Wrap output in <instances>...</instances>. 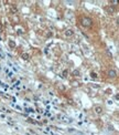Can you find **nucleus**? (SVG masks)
<instances>
[{"instance_id": "1", "label": "nucleus", "mask_w": 119, "mask_h": 135, "mask_svg": "<svg viewBox=\"0 0 119 135\" xmlns=\"http://www.w3.org/2000/svg\"><path fill=\"white\" fill-rule=\"evenodd\" d=\"M80 23H81L82 27L86 28V29H89V28L93 27L94 21H93V19L91 17H86V16H84V17H82L80 19Z\"/></svg>"}, {"instance_id": "2", "label": "nucleus", "mask_w": 119, "mask_h": 135, "mask_svg": "<svg viewBox=\"0 0 119 135\" xmlns=\"http://www.w3.org/2000/svg\"><path fill=\"white\" fill-rule=\"evenodd\" d=\"M106 75H107L108 79L114 80L118 76V72H117V70H115V69H109V70L107 71V73H106Z\"/></svg>"}, {"instance_id": "3", "label": "nucleus", "mask_w": 119, "mask_h": 135, "mask_svg": "<svg viewBox=\"0 0 119 135\" xmlns=\"http://www.w3.org/2000/svg\"><path fill=\"white\" fill-rule=\"evenodd\" d=\"M93 110H94V113H95L96 115H101V114H104V106H101V105H95Z\"/></svg>"}, {"instance_id": "4", "label": "nucleus", "mask_w": 119, "mask_h": 135, "mask_svg": "<svg viewBox=\"0 0 119 135\" xmlns=\"http://www.w3.org/2000/svg\"><path fill=\"white\" fill-rule=\"evenodd\" d=\"M105 11L107 12V13H109V15H114L115 12H116V9H115V7L108 5V6L105 7Z\"/></svg>"}, {"instance_id": "5", "label": "nucleus", "mask_w": 119, "mask_h": 135, "mask_svg": "<svg viewBox=\"0 0 119 135\" xmlns=\"http://www.w3.org/2000/svg\"><path fill=\"white\" fill-rule=\"evenodd\" d=\"M64 35L66 37V38H72V37L74 35V30L71 29V28H68V29H66L64 31Z\"/></svg>"}, {"instance_id": "6", "label": "nucleus", "mask_w": 119, "mask_h": 135, "mask_svg": "<svg viewBox=\"0 0 119 135\" xmlns=\"http://www.w3.org/2000/svg\"><path fill=\"white\" fill-rule=\"evenodd\" d=\"M109 3H110V6L116 7V6H118V5H119V0H110Z\"/></svg>"}, {"instance_id": "7", "label": "nucleus", "mask_w": 119, "mask_h": 135, "mask_svg": "<svg viewBox=\"0 0 119 135\" xmlns=\"http://www.w3.org/2000/svg\"><path fill=\"white\" fill-rule=\"evenodd\" d=\"M11 12H12L13 15H17V13H18V9H17V7H15L14 5L11 6Z\"/></svg>"}, {"instance_id": "8", "label": "nucleus", "mask_w": 119, "mask_h": 135, "mask_svg": "<svg viewBox=\"0 0 119 135\" xmlns=\"http://www.w3.org/2000/svg\"><path fill=\"white\" fill-rule=\"evenodd\" d=\"M72 75H73V76H80V75H81L80 70H74V71L72 72Z\"/></svg>"}, {"instance_id": "9", "label": "nucleus", "mask_w": 119, "mask_h": 135, "mask_svg": "<svg viewBox=\"0 0 119 135\" xmlns=\"http://www.w3.org/2000/svg\"><path fill=\"white\" fill-rule=\"evenodd\" d=\"M21 56H22V59H23V60H26V61L30 59V54H29V53H23V54H22Z\"/></svg>"}, {"instance_id": "10", "label": "nucleus", "mask_w": 119, "mask_h": 135, "mask_svg": "<svg viewBox=\"0 0 119 135\" xmlns=\"http://www.w3.org/2000/svg\"><path fill=\"white\" fill-rule=\"evenodd\" d=\"M9 47H10L11 49L15 48V42L13 41V40H9Z\"/></svg>"}, {"instance_id": "11", "label": "nucleus", "mask_w": 119, "mask_h": 135, "mask_svg": "<svg viewBox=\"0 0 119 135\" xmlns=\"http://www.w3.org/2000/svg\"><path fill=\"white\" fill-rule=\"evenodd\" d=\"M13 21H14V23H19V22H20V19H19L18 16L13 15Z\"/></svg>"}, {"instance_id": "12", "label": "nucleus", "mask_w": 119, "mask_h": 135, "mask_svg": "<svg viewBox=\"0 0 119 135\" xmlns=\"http://www.w3.org/2000/svg\"><path fill=\"white\" fill-rule=\"evenodd\" d=\"M91 77H92V79H97V77H98V75H97V73L96 72H91Z\"/></svg>"}, {"instance_id": "13", "label": "nucleus", "mask_w": 119, "mask_h": 135, "mask_svg": "<svg viewBox=\"0 0 119 135\" xmlns=\"http://www.w3.org/2000/svg\"><path fill=\"white\" fill-rule=\"evenodd\" d=\"M67 74H68V71H67V70H64V71H63V73H62V75H63L64 77H66V76H67Z\"/></svg>"}, {"instance_id": "14", "label": "nucleus", "mask_w": 119, "mask_h": 135, "mask_svg": "<svg viewBox=\"0 0 119 135\" xmlns=\"http://www.w3.org/2000/svg\"><path fill=\"white\" fill-rule=\"evenodd\" d=\"M116 97H117V99L119 100V94H118V95H116Z\"/></svg>"}, {"instance_id": "15", "label": "nucleus", "mask_w": 119, "mask_h": 135, "mask_svg": "<svg viewBox=\"0 0 119 135\" xmlns=\"http://www.w3.org/2000/svg\"><path fill=\"white\" fill-rule=\"evenodd\" d=\"M54 135H56V134H54Z\"/></svg>"}]
</instances>
